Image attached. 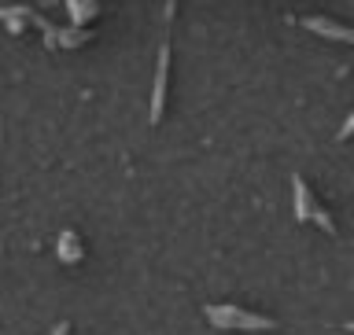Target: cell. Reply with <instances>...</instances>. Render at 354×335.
<instances>
[{
    "label": "cell",
    "mask_w": 354,
    "mask_h": 335,
    "mask_svg": "<svg viewBox=\"0 0 354 335\" xmlns=\"http://www.w3.org/2000/svg\"><path fill=\"white\" fill-rule=\"evenodd\" d=\"M207 317L214 320V328H243V332H270V328H277L270 317L248 314V309H236V306H207Z\"/></svg>",
    "instance_id": "6da1fadb"
},
{
    "label": "cell",
    "mask_w": 354,
    "mask_h": 335,
    "mask_svg": "<svg viewBox=\"0 0 354 335\" xmlns=\"http://www.w3.org/2000/svg\"><path fill=\"white\" fill-rule=\"evenodd\" d=\"M166 70H170V48H159V66H155V88H151V122L162 118L166 107Z\"/></svg>",
    "instance_id": "7a4b0ae2"
},
{
    "label": "cell",
    "mask_w": 354,
    "mask_h": 335,
    "mask_svg": "<svg viewBox=\"0 0 354 335\" xmlns=\"http://www.w3.org/2000/svg\"><path fill=\"white\" fill-rule=\"evenodd\" d=\"M303 26H306V30H314V33H321V37H332V41L354 44V30H351V26H339V22H332V19L310 15V19H303Z\"/></svg>",
    "instance_id": "3957f363"
},
{
    "label": "cell",
    "mask_w": 354,
    "mask_h": 335,
    "mask_svg": "<svg viewBox=\"0 0 354 335\" xmlns=\"http://www.w3.org/2000/svg\"><path fill=\"white\" fill-rule=\"evenodd\" d=\"M292 195H295V221H314L317 207H314V199H310V188H306L303 177H292Z\"/></svg>",
    "instance_id": "277c9868"
},
{
    "label": "cell",
    "mask_w": 354,
    "mask_h": 335,
    "mask_svg": "<svg viewBox=\"0 0 354 335\" xmlns=\"http://www.w3.org/2000/svg\"><path fill=\"white\" fill-rule=\"evenodd\" d=\"M66 4H71V15H74L77 26H82L85 19L96 15V0H66Z\"/></svg>",
    "instance_id": "5b68a950"
},
{
    "label": "cell",
    "mask_w": 354,
    "mask_h": 335,
    "mask_svg": "<svg viewBox=\"0 0 354 335\" xmlns=\"http://www.w3.org/2000/svg\"><path fill=\"white\" fill-rule=\"evenodd\" d=\"M59 258H63V262H77V258H82L74 232H63V236H59Z\"/></svg>",
    "instance_id": "8992f818"
},
{
    "label": "cell",
    "mask_w": 354,
    "mask_h": 335,
    "mask_svg": "<svg viewBox=\"0 0 354 335\" xmlns=\"http://www.w3.org/2000/svg\"><path fill=\"white\" fill-rule=\"evenodd\" d=\"M351 133H354V111H351V118H347V122H343V129H339V140H347V137H351Z\"/></svg>",
    "instance_id": "52a82bcc"
},
{
    "label": "cell",
    "mask_w": 354,
    "mask_h": 335,
    "mask_svg": "<svg viewBox=\"0 0 354 335\" xmlns=\"http://www.w3.org/2000/svg\"><path fill=\"white\" fill-rule=\"evenodd\" d=\"M52 335H66V325H59V328H55Z\"/></svg>",
    "instance_id": "ba28073f"
},
{
    "label": "cell",
    "mask_w": 354,
    "mask_h": 335,
    "mask_svg": "<svg viewBox=\"0 0 354 335\" xmlns=\"http://www.w3.org/2000/svg\"><path fill=\"white\" fill-rule=\"evenodd\" d=\"M347 332H351V335H354V320H351V325H347Z\"/></svg>",
    "instance_id": "9c48e42d"
}]
</instances>
